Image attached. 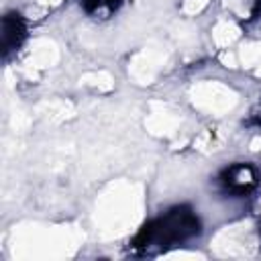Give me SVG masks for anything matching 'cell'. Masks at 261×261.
<instances>
[{
  "label": "cell",
  "instance_id": "1",
  "mask_svg": "<svg viewBox=\"0 0 261 261\" xmlns=\"http://www.w3.org/2000/svg\"><path fill=\"white\" fill-rule=\"evenodd\" d=\"M220 184L226 192H230L234 196H245L249 190H253L257 186V171L245 163L232 165L222 173Z\"/></svg>",
  "mask_w": 261,
  "mask_h": 261
},
{
  "label": "cell",
  "instance_id": "2",
  "mask_svg": "<svg viewBox=\"0 0 261 261\" xmlns=\"http://www.w3.org/2000/svg\"><path fill=\"white\" fill-rule=\"evenodd\" d=\"M24 35V27H22V20L18 18H4V33H2V39H4V51H10L12 47H16L20 43V37Z\"/></svg>",
  "mask_w": 261,
  "mask_h": 261
},
{
  "label": "cell",
  "instance_id": "3",
  "mask_svg": "<svg viewBox=\"0 0 261 261\" xmlns=\"http://www.w3.org/2000/svg\"><path fill=\"white\" fill-rule=\"evenodd\" d=\"M259 234H261V222H259Z\"/></svg>",
  "mask_w": 261,
  "mask_h": 261
}]
</instances>
